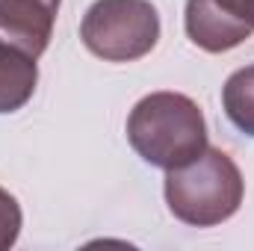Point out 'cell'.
<instances>
[{"mask_svg":"<svg viewBox=\"0 0 254 251\" xmlns=\"http://www.w3.org/2000/svg\"><path fill=\"white\" fill-rule=\"evenodd\" d=\"M130 148L154 169H181L207 148L201 107L181 92H151L127 116Z\"/></svg>","mask_w":254,"mask_h":251,"instance_id":"1","label":"cell"},{"mask_svg":"<svg viewBox=\"0 0 254 251\" xmlns=\"http://www.w3.org/2000/svg\"><path fill=\"white\" fill-rule=\"evenodd\" d=\"M163 192L175 219L192 228H216L240 210L246 181L231 154L207 145L192 163L166 172Z\"/></svg>","mask_w":254,"mask_h":251,"instance_id":"2","label":"cell"},{"mask_svg":"<svg viewBox=\"0 0 254 251\" xmlns=\"http://www.w3.org/2000/svg\"><path fill=\"white\" fill-rule=\"evenodd\" d=\"M83 45L104 63H136L160 42L151 0H95L80 21Z\"/></svg>","mask_w":254,"mask_h":251,"instance_id":"3","label":"cell"},{"mask_svg":"<svg viewBox=\"0 0 254 251\" xmlns=\"http://www.w3.org/2000/svg\"><path fill=\"white\" fill-rule=\"evenodd\" d=\"M184 27L195 48L228 54L254 36V0H187Z\"/></svg>","mask_w":254,"mask_h":251,"instance_id":"4","label":"cell"},{"mask_svg":"<svg viewBox=\"0 0 254 251\" xmlns=\"http://www.w3.org/2000/svg\"><path fill=\"white\" fill-rule=\"evenodd\" d=\"M63 0H0V39L42 57L51 45Z\"/></svg>","mask_w":254,"mask_h":251,"instance_id":"5","label":"cell"},{"mask_svg":"<svg viewBox=\"0 0 254 251\" xmlns=\"http://www.w3.org/2000/svg\"><path fill=\"white\" fill-rule=\"evenodd\" d=\"M39 65L36 57L0 39V116L18 113L36 92Z\"/></svg>","mask_w":254,"mask_h":251,"instance_id":"6","label":"cell"},{"mask_svg":"<svg viewBox=\"0 0 254 251\" xmlns=\"http://www.w3.org/2000/svg\"><path fill=\"white\" fill-rule=\"evenodd\" d=\"M222 110L240 133L254 139V65L237 68L222 86Z\"/></svg>","mask_w":254,"mask_h":251,"instance_id":"7","label":"cell"},{"mask_svg":"<svg viewBox=\"0 0 254 251\" xmlns=\"http://www.w3.org/2000/svg\"><path fill=\"white\" fill-rule=\"evenodd\" d=\"M21 225H24V216H21L18 198L9 189L0 187V251H9L18 243Z\"/></svg>","mask_w":254,"mask_h":251,"instance_id":"8","label":"cell"}]
</instances>
